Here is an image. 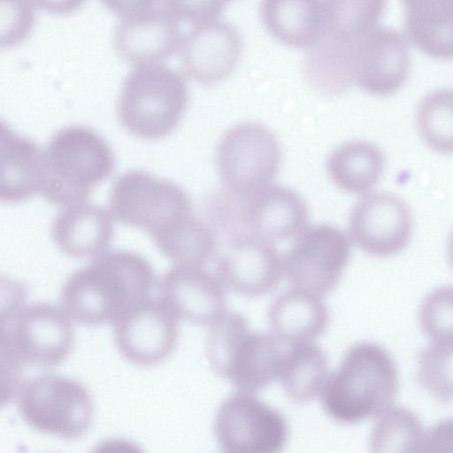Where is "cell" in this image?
I'll return each instance as SVG.
<instances>
[{
    "instance_id": "d4e9b609",
    "label": "cell",
    "mask_w": 453,
    "mask_h": 453,
    "mask_svg": "<svg viewBox=\"0 0 453 453\" xmlns=\"http://www.w3.org/2000/svg\"><path fill=\"white\" fill-rule=\"evenodd\" d=\"M354 42L325 33L305 55L303 74L317 94L335 97L354 83L351 65Z\"/></svg>"
},
{
    "instance_id": "9c48e42d",
    "label": "cell",
    "mask_w": 453,
    "mask_h": 453,
    "mask_svg": "<svg viewBox=\"0 0 453 453\" xmlns=\"http://www.w3.org/2000/svg\"><path fill=\"white\" fill-rule=\"evenodd\" d=\"M281 150L277 136L257 122H242L219 139L215 163L225 190L239 196L251 194L275 179Z\"/></svg>"
},
{
    "instance_id": "4fadbf2b",
    "label": "cell",
    "mask_w": 453,
    "mask_h": 453,
    "mask_svg": "<svg viewBox=\"0 0 453 453\" xmlns=\"http://www.w3.org/2000/svg\"><path fill=\"white\" fill-rule=\"evenodd\" d=\"M178 322L179 319L160 298L149 296L113 323L116 348L134 365L156 366L174 351L179 339Z\"/></svg>"
},
{
    "instance_id": "277c9868",
    "label": "cell",
    "mask_w": 453,
    "mask_h": 453,
    "mask_svg": "<svg viewBox=\"0 0 453 453\" xmlns=\"http://www.w3.org/2000/svg\"><path fill=\"white\" fill-rule=\"evenodd\" d=\"M205 353L211 368L240 391L257 394L279 378L284 351L270 333L226 311L209 326Z\"/></svg>"
},
{
    "instance_id": "ffe728a7",
    "label": "cell",
    "mask_w": 453,
    "mask_h": 453,
    "mask_svg": "<svg viewBox=\"0 0 453 453\" xmlns=\"http://www.w3.org/2000/svg\"><path fill=\"white\" fill-rule=\"evenodd\" d=\"M50 234L63 254L73 258L96 257L111 242L112 216L102 206L86 201L72 203L56 215Z\"/></svg>"
},
{
    "instance_id": "603a6c76",
    "label": "cell",
    "mask_w": 453,
    "mask_h": 453,
    "mask_svg": "<svg viewBox=\"0 0 453 453\" xmlns=\"http://www.w3.org/2000/svg\"><path fill=\"white\" fill-rule=\"evenodd\" d=\"M260 17L273 38L295 49H311L326 31L322 0H261Z\"/></svg>"
},
{
    "instance_id": "7402d4cb",
    "label": "cell",
    "mask_w": 453,
    "mask_h": 453,
    "mask_svg": "<svg viewBox=\"0 0 453 453\" xmlns=\"http://www.w3.org/2000/svg\"><path fill=\"white\" fill-rule=\"evenodd\" d=\"M0 198L19 203L40 193L43 150L34 141L14 132L5 123L0 129Z\"/></svg>"
},
{
    "instance_id": "1f68e13d",
    "label": "cell",
    "mask_w": 453,
    "mask_h": 453,
    "mask_svg": "<svg viewBox=\"0 0 453 453\" xmlns=\"http://www.w3.org/2000/svg\"><path fill=\"white\" fill-rule=\"evenodd\" d=\"M418 321L430 341L453 338V285H442L426 294L419 307Z\"/></svg>"
},
{
    "instance_id": "f1b7e54d",
    "label": "cell",
    "mask_w": 453,
    "mask_h": 453,
    "mask_svg": "<svg viewBox=\"0 0 453 453\" xmlns=\"http://www.w3.org/2000/svg\"><path fill=\"white\" fill-rule=\"evenodd\" d=\"M416 128L429 150L441 155H453V88L435 89L420 101Z\"/></svg>"
},
{
    "instance_id": "7a4b0ae2",
    "label": "cell",
    "mask_w": 453,
    "mask_h": 453,
    "mask_svg": "<svg viewBox=\"0 0 453 453\" xmlns=\"http://www.w3.org/2000/svg\"><path fill=\"white\" fill-rule=\"evenodd\" d=\"M398 387L392 355L379 343L362 341L346 349L329 373L319 399L330 419L355 425L377 418L393 405Z\"/></svg>"
},
{
    "instance_id": "3957f363",
    "label": "cell",
    "mask_w": 453,
    "mask_h": 453,
    "mask_svg": "<svg viewBox=\"0 0 453 453\" xmlns=\"http://www.w3.org/2000/svg\"><path fill=\"white\" fill-rule=\"evenodd\" d=\"M109 208L118 222L147 232L168 259L197 221L180 185L141 170L128 171L115 180Z\"/></svg>"
},
{
    "instance_id": "30bf717a",
    "label": "cell",
    "mask_w": 453,
    "mask_h": 453,
    "mask_svg": "<svg viewBox=\"0 0 453 453\" xmlns=\"http://www.w3.org/2000/svg\"><path fill=\"white\" fill-rule=\"evenodd\" d=\"M213 435L226 453H278L288 440L285 416L256 394L236 391L219 405Z\"/></svg>"
},
{
    "instance_id": "d6a6232c",
    "label": "cell",
    "mask_w": 453,
    "mask_h": 453,
    "mask_svg": "<svg viewBox=\"0 0 453 453\" xmlns=\"http://www.w3.org/2000/svg\"><path fill=\"white\" fill-rule=\"evenodd\" d=\"M35 6L33 0H1V49H12L29 35L35 25Z\"/></svg>"
},
{
    "instance_id": "2e32d148",
    "label": "cell",
    "mask_w": 453,
    "mask_h": 453,
    "mask_svg": "<svg viewBox=\"0 0 453 453\" xmlns=\"http://www.w3.org/2000/svg\"><path fill=\"white\" fill-rule=\"evenodd\" d=\"M351 60L354 83L377 96L398 91L411 71L407 42L397 30L390 27H376L355 41Z\"/></svg>"
},
{
    "instance_id": "44dd1931",
    "label": "cell",
    "mask_w": 453,
    "mask_h": 453,
    "mask_svg": "<svg viewBox=\"0 0 453 453\" xmlns=\"http://www.w3.org/2000/svg\"><path fill=\"white\" fill-rule=\"evenodd\" d=\"M329 319L322 296L294 287L280 293L267 312L270 333L288 347L313 342L325 333Z\"/></svg>"
},
{
    "instance_id": "52a82bcc",
    "label": "cell",
    "mask_w": 453,
    "mask_h": 453,
    "mask_svg": "<svg viewBox=\"0 0 453 453\" xmlns=\"http://www.w3.org/2000/svg\"><path fill=\"white\" fill-rule=\"evenodd\" d=\"M188 102L182 73L164 63L134 66L126 77L118 99L120 123L131 134L157 140L179 125Z\"/></svg>"
},
{
    "instance_id": "6da1fadb",
    "label": "cell",
    "mask_w": 453,
    "mask_h": 453,
    "mask_svg": "<svg viewBox=\"0 0 453 453\" xmlns=\"http://www.w3.org/2000/svg\"><path fill=\"white\" fill-rule=\"evenodd\" d=\"M154 283L153 268L142 255L126 250L104 251L66 279L61 307L81 325L113 324L149 297Z\"/></svg>"
},
{
    "instance_id": "e0dca14e",
    "label": "cell",
    "mask_w": 453,
    "mask_h": 453,
    "mask_svg": "<svg viewBox=\"0 0 453 453\" xmlns=\"http://www.w3.org/2000/svg\"><path fill=\"white\" fill-rule=\"evenodd\" d=\"M242 50L236 28L217 18L194 24L183 35L178 52L188 76L203 85L213 86L232 74Z\"/></svg>"
},
{
    "instance_id": "8992f818",
    "label": "cell",
    "mask_w": 453,
    "mask_h": 453,
    "mask_svg": "<svg viewBox=\"0 0 453 453\" xmlns=\"http://www.w3.org/2000/svg\"><path fill=\"white\" fill-rule=\"evenodd\" d=\"M73 345L72 319L62 307L49 303L22 306L2 317V379L18 384L26 365H58Z\"/></svg>"
},
{
    "instance_id": "5b68a950",
    "label": "cell",
    "mask_w": 453,
    "mask_h": 453,
    "mask_svg": "<svg viewBox=\"0 0 453 453\" xmlns=\"http://www.w3.org/2000/svg\"><path fill=\"white\" fill-rule=\"evenodd\" d=\"M114 165L112 150L100 134L87 127H65L43 150L40 194L59 206L85 201Z\"/></svg>"
},
{
    "instance_id": "484cf974",
    "label": "cell",
    "mask_w": 453,
    "mask_h": 453,
    "mask_svg": "<svg viewBox=\"0 0 453 453\" xmlns=\"http://www.w3.org/2000/svg\"><path fill=\"white\" fill-rule=\"evenodd\" d=\"M326 166L329 178L339 188L351 194L365 195L380 179L385 157L374 143L352 140L335 148Z\"/></svg>"
},
{
    "instance_id": "e575fe53",
    "label": "cell",
    "mask_w": 453,
    "mask_h": 453,
    "mask_svg": "<svg viewBox=\"0 0 453 453\" xmlns=\"http://www.w3.org/2000/svg\"><path fill=\"white\" fill-rule=\"evenodd\" d=\"M418 452L453 453V418L441 419L426 429Z\"/></svg>"
},
{
    "instance_id": "d6986e66",
    "label": "cell",
    "mask_w": 453,
    "mask_h": 453,
    "mask_svg": "<svg viewBox=\"0 0 453 453\" xmlns=\"http://www.w3.org/2000/svg\"><path fill=\"white\" fill-rule=\"evenodd\" d=\"M180 20L165 8H152L121 19L113 34L117 55L134 66L161 64L179 51Z\"/></svg>"
},
{
    "instance_id": "74e56055",
    "label": "cell",
    "mask_w": 453,
    "mask_h": 453,
    "mask_svg": "<svg viewBox=\"0 0 453 453\" xmlns=\"http://www.w3.org/2000/svg\"><path fill=\"white\" fill-rule=\"evenodd\" d=\"M447 257L449 264L453 270V231L451 232L447 244Z\"/></svg>"
},
{
    "instance_id": "83f0119b",
    "label": "cell",
    "mask_w": 453,
    "mask_h": 453,
    "mask_svg": "<svg viewBox=\"0 0 453 453\" xmlns=\"http://www.w3.org/2000/svg\"><path fill=\"white\" fill-rule=\"evenodd\" d=\"M375 418L369 437L372 452H418L426 429L412 411L393 404Z\"/></svg>"
},
{
    "instance_id": "836d02e7",
    "label": "cell",
    "mask_w": 453,
    "mask_h": 453,
    "mask_svg": "<svg viewBox=\"0 0 453 453\" xmlns=\"http://www.w3.org/2000/svg\"><path fill=\"white\" fill-rule=\"evenodd\" d=\"M162 7L180 21L192 25L219 18L226 5L233 0H160Z\"/></svg>"
},
{
    "instance_id": "cb8c5ba5",
    "label": "cell",
    "mask_w": 453,
    "mask_h": 453,
    "mask_svg": "<svg viewBox=\"0 0 453 453\" xmlns=\"http://www.w3.org/2000/svg\"><path fill=\"white\" fill-rule=\"evenodd\" d=\"M409 41L426 56L453 60V0H401Z\"/></svg>"
},
{
    "instance_id": "f546056e",
    "label": "cell",
    "mask_w": 453,
    "mask_h": 453,
    "mask_svg": "<svg viewBox=\"0 0 453 453\" xmlns=\"http://www.w3.org/2000/svg\"><path fill=\"white\" fill-rule=\"evenodd\" d=\"M387 0H325L326 33L355 42L377 27Z\"/></svg>"
},
{
    "instance_id": "8fae6325",
    "label": "cell",
    "mask_w": 453,
    "mask_h": 453,
    "mask_svg": "<svg viewBox=\"0 0 453 453\" xmlns=\"http://www.w3.org/2000/svg\"><path fill=\"white\" fill-rule=\"evenodd\" d=\"M228 193L230 238L247 234L275 243L295 240L307 227V204L288 187L270 184L243 196Z\"/></svg>"
},
{
    "instance_id": "ac0fdd59",
    "label": "cell",
    "mask_w": 453,
    "mask_h": 453,
    "mask_svg": "<svg viewBox=\"0 0 453 453\" xmlns=\"http://www.w3.org/2000/svg\"><path fill=\"white\" fill-rule=\"evenodd\" d=\"M159 298L179 319L209 326L226 309V289L216 274L200 266L174 265L159 284Z\"/></svg>"
},
{
    "instance_id": "ba28073f",
    "label": "cell",
    "mask_w": 453,
    "mask_h": 453,
    "mask_svg": "<svg viewBox=\"0 0 453 453\" xmlns=\"http://www.w3.org/2000/svg\"><path fill=\"white\" fill-rule=\"evenodd\" d=\"M17 405L29 427L67 441L78 440L88 431L95 411L88 388L76 379L58 374L29 380L19 391Z\"/></svg>"
},
{
    "instance_id": "4dcf8cb0",
    "label": "cell",
    "mask_w": 453,
    "mask_h": 453,
    "mask_svg": "<svg viewBox=\"0 0 453 453\" xmlns=\"http://www.w3.org/2000/svg\"><path fill=\"white\" fill-rule=\"evenodd\" d=\"M418 379L441 403L453 402V338L430 341L419 352Z\"/></svg>"
},
{
    "instance_id": "7c38bea8",
    "label": "cell",
    "mask_w": 453,
    "mask_h": 453,
    "mask_svg": "<svg viewBox=\"0 0 453 453\" xmlns=\"http://www.w3.org/2000/svg\"><path fill=\"white\" fill-rule=\"evenodd\" d=\"M350 257V242L329 224L308 226L284 257V276L292 287L324 296L338 285Z\"/></svg>"
},
{
    "instance_id": "8d00e7d4",
    "label": "cell",
    "mask_w": 453,
    "mask_h": 453,
    "mask_svg": "<svg viewBox=\"0 0 453 453\" xmlns=\"http://www.w3.org/2000/svg\"><path fill=\"white\" fill-rule=\"evenodd\" d=\"M36 6L55 15H67L76 12L86 0H33Z\"/></svg>"
},
{
    "instance_id": "9a60e30c",
    "label": "cell",
    "mask_w": 453,
    "mask_h": 453,
    "mask_svg": "<svg viewBox=\"0 0 453 453\" xmlns=\"http://www.w3.org/2000/svg\"><path fill=\"white\" fill-rule=\"evenodd\" d=\"M349 236L365 253L388 257L409 243L412 215L407 203L390 192L365 194L353 206L349 219Z\"/></svg>"
},
{
    "instance_id": "d590c367",
    "label": "cell",
    "mask_w": 453,
    "mask_h": 453,
    "mask_svg": "<svg viewBox=\"0 0 453 453\" xmlns=\"http://www.w3.org/2000/svg\"><path fill=\"white\" fill-rule=\"evenodd\" d=\"M111 12L120 19L128 18L154 8L157 0H100Z\"/></svg>"
},
{
    "instance_id": "5bb4252c",
    "label": "cell",
    "mask_w": 453,
    "mask_h": 453,
    "mask_svg": "<svg viewBox=\"0 0 453 453\" xmlns=\"http://www.w3.org/2000/svg\"><path fill=\"white\" fill-rule=\"evenodd\" d=\"M216 275L226 288L246 297H261L284 276V257L275 243L242 234L225 241L216 255Z\"/></svg>"
},
{
    "instance_id": "4316f807",
    "label": "cell",
    "mask_w": 453,
    "mask_h": 453,
    "mask_svg": "<svg viewBox=\"0 0 453 453\" xmlns=\"http://www.w3.org/2000/svg\"><path fill=\"white\" fill-rule=\"evenodd\" d=\"M326 353L314 342L289 346L284 351L278 380L292 402L306 403L319 397L329 375Z\"/></svg>"
}]
</instances>
